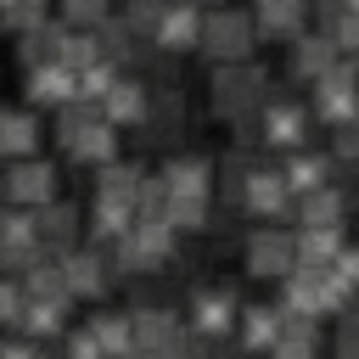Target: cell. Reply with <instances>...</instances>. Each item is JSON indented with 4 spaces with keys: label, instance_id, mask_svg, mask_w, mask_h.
Instances as JSON below:
<instances>
[{
    "label": "cell",
    "instance_id": "1",
    "mask_svg": "<svg viewBox=\"0 0 359 359\" xmlns=\"http://www.w3.org/2000/svg\"><path fill=\"white\" fill-rule=\"evenodd\" d=\"M252 45H258L252 11H224V6H219V11H202V39H196L202 56H213V62L224 67V62H247Z\"/></svg>",
    "mask_w": 359,
    "mask_h": 359
},
{
    "label": "cell",
    "instance_id": "2",
    "mask_svg": "<svg viewBox=\"0 0 359 359\" xmlns=\"http://www.w3.org/2000/svg\"><path fill=\"white\" fill-rule=\"evenodd\" d=\"M264 101H269V79H264L258 67L224 62V67L213 73V112H219V118L241 123L247 112H264Z\"/></svg>",
    "mask_w": 359,
    "mask_h": 359
},
{
    "label": "cell",
    "instance_id": "3",
    "mask_svg": "<svg viewBox=\"0 0 359 359\" xmlns=\"http://www.w3.org/2000/svg\"><path fill=\"white\" fill-rule=\"evenodd\" d=\"M129 320H135V353L140 359H174L180 342H185V331H191L180 320V309H163V303L129 309Z\"/></svg>",
    "mask_w": 359,
    "mask_h": 359
},
{
    "label": "cell",
    "instance_id": "4",
    "mask_svg": "<svg viewBox=\"0 0 359 359\" xmlns=\"http://www.w3.org/2000/svg\"><path fill=\"white\" fill-rule=\"evenodd\" d=\"M56 191H62V174H56V163H45L39 151H34V157H17V163L6 168V202H11V208L39 213L45 202H56Z\"/></svg>",
    "mask_w": 359,
    "mask_h": 359
},
{
    "label": "cell",
    "instance_id": "5",
    "mask_svg": "<svg viewBox=\"0 0 359 359\" xmlns=\"http://www.w3.org/2000/svg\"><path fill=\"white\" fill-rule=\"evenodd\" d=\"M297 269V230H280V224H258L247 236V275L258 280H286Z\"/></svg>",
    "mask_w": 359,
    "mask_h": 359
},
{
    "label": "cell",
    "instance_id": "6",
    "mask_svg": "<svg viewBox=\"0 0 359 359\" xmlns=\"http://www.w3.org/2000/svg\"><path fill=\"white\" fill-rule=\"evenodd\" d=\"M236 314H241V297L230 286H202L185 303V325L196 337H236Z\"/></svg>",
    "mask_w": 359,
    "mask_h": 359
},
{
    "label": "cell",
    "instance_id": "7",
    "mask_svg": "<svg viewBox=\"0 0 359 359\" xmlns=\"http://www.w3.org/2000/svg\"><path fill=\"white\" fill-rule=\"evenodd\" d=\"M353 112H359V73H348L337 62L325 79H314V118L331 123V129H342Z\"/></svg>",
    "mask_w": 359,
    "mask_h": 359
},
{
    "label": "cell",
    "instance_id": "8",
    "mask_svg": "<svg viewBox=\"0 0 359 359\" xmlns=\"http://www.w3.org/2000/svg\"><path fill=\"white\" fill-rule=\"evenodd\" d=\"M62 275H67V292L73 297H101L112 286V252L79 241L73 252H62Z\"/></svg>",
    "mask_w": 359,
    "mask_h": 359
},
{
    "label": "cell",
    "instance_id": "9",
    "mask_svg": "<svg viewBox=\"0 0 359 359\" xmlns=\"http://www.w3.org/2000/svg\"><path fill=\"white\" fill-rule=\"evenodd\" d=\"M241 208L269 224V219H280V213H297V191L286 185L280 168H258V174L247 180V191H241Z\"/></svg>",
    "mask_w": 359,
    "mask_h": 359
},
{
    "label": "cell",
    "instance_id": "10",
    "mask_svg": "<svg viewBox=\"0 0 359 359\" xmlns=\"http://www.w3.org/2000/svg\"><path fill=\"white\" fill-rule=\"evenodd\" d=\"M280 325H286V309H280V303H241V314H236V342L264 359V353L280 342Z\"/></svg>",
    "mask_w": 359,
    "mask_h": 359
},
{
    "label": "cell",
    "instance_id": "11",
    "mask_svg": "<svg viewBox=\"0 0 359 359\" xmlns=\"http://www.w3.org/2000/svg\"><path fill=\"white\" fill-rule=\"evenodd\" d=\"M62 151H67L73 163L107 168V163L118 157V123H107V118H90V123H79L73 135H62Z\"/></svg>",
    "mask_w": 359,
    "mask_h": 359
},
{
    "label": "cell",
    "instance_id": "12",
    "mask_svg": "<svg viewBox=\"0 0 359 359\" xmlns=\"http://www.w3.org/2000/svg\"><path fill=\"white\" fill-rule=\"evenodd\" d=\"M79 224H84V213L73 208V202H45L39 213H34V236H39V247L45 252H73L84 236H79Z\"/></svg>",
    "mask_w": 359,
    "mask_h": 359
},
{
    "label": "cell",
    "instance_id": "13",
    "mask_svg": "<svg viewBox=\"0 0 359 359\" xmlns=\"http://www.w3.org/2000/svg\"><path fill=\"white\" fill-rule=\"evenodd\" d=\"M196 39H202V11L191 0L163 6V17L151 22V45L157 50H196Z\"/></svg>",
    "mask_w": 359,
    "mask_h": 359
},
{
    "label": "cell",
    "instance_id": "14",
    "mask_svg": "<svg viewBox=\"0 0 359 359\" xmlns=\"http://www.w3.org/2000/svg\"><path fill=\"white\" fill-rule=\"evenodd\" d=\"M28 101H34V107H50V112H62L67 101H79V73H73L67 62L28 67Z\"/></svg>",
    "mask_w": 359,
    "mask_h": 359
},
{
    "label": "cell",
    "instance_id": "15",
    "mask_svg": "<svg viewBox=\"0 0 359 359\" xmlns=\"http://www.w3.org/2000/svg\"><path fill=\"white\" fill-rule=\"evenodd\" d=\"M163 196L168 202H208L213 196V168L202 157H174L163 168Z\"/></svg>",
    "mask_w": 359,
    "mask_h": 359
},
{
    "label": "cell",
    "instance_id": "16",
    "mask_svg": "<svg viewBox=\"0 0 359 359\" xmlns=\"http://www.w3.org/2000/svg\"><path fill=\"white\" fill-rule=\"evenodd\" d=\"M264 146H286V151H297L303 146V135H309V112L303 107H292V101H264Z\"/></svg>",
    "mask_w": 359,
    "mask_h": 359
},
{
    "label": "cell",
    "instance_id": "17",
    "mask_svg": "<svg viewBox=\"0 0 359 359\" xmlns=\"http://www.w3.org/2000/svg\"><path fill=\"white\" fill-rule=\"evenodd\" d=\"M337 39L331 34H297L292 39V73L303 79V84H314V79H325L331 67H337Z\"/></svg>",
    "mask_w": 359,
    "mask_h": 359
},
{
    "label": "cell",
    "instance_id": "18",
    "mask_svg": "<svg viewBox=\"0 0 359 359\" xmlns=\"http://www.w3.org/2000/svg\"><path fill=\"white\" fill-rule=\"evenodd\" d=\"M146 112H151V95H146L140 79H112V90L101 95L107 123H146Z\"/></svg>",
    "mask_w": 359,
    "mask_h": 359
},
{
    "label": "cell",
    "instance_id": "19",
    "mask_svg": "<svg viewBox=\"0 0 359 359\" xmlns=\"http://www.w3.org/2000/svg\"><path fill=\"white\" fill-rule=\"evenodd\" d=\"M348 247L342 224H297V269H325Z\"/></svg>",
    "mask_w": 359,
    "mask_h": 359
},
{
    "label": "cell",
    "instance_id": "20",
    "mask_svg": "<svg viewBox=\"0 0 359 359\" xmlns=\"http://www.w3.org/2000/svg\"><path fill=\"white\" fill-rule=\"evenodd\" d=\"M39 151V118L28 107H0V157H34Z\"/></svg>",
    "mask_w": 359,
    "mask_h": 359
},
{
    "label": "cell",
    "instance_id": "21",
    "mask_svg": "<svg viewBox=\"0 0 359 359\" xmlns=\"http://www.w3.org/2000/svg\"><path fill=\"white\" fill-rule=\"evenodd\" d=\"M252 22L269 39H297L303 22H309V0H258L252 6Z\"/></svg>",
    "mask_w": 359,
    "mask_h": 359
},
{
    "label": "cell",
    "instance_id": "22",
    "mask_svg": "<svg viewBox=\"0 0 359 359\" xmlns=\"http://www.w3.org/2000/svg\"><path fill=\"white\" fill-rule=\"evenodd\" d=\"M280 174H286V185H292L297 196H309V191H320V185H337V163H331V157H320V151H303V146L286 157V168H280Z\"/></svg>",
    "mask_w": 359,
    "mask_h": 359
},
{
    "label": "cell",
    "instance_id": "23",
    "mask_svg": "<svg viewBox=\"0 0 359 359\" xmlns=\"http://www.w3.org/2000/svg\"><path fill=\"white\" fill-rule=\"evenodd\" d=\"M17 331H22V337H34V342H62V331H67V303L28 297V303H22V320H17Z\"/></svg>",
    "mask_w": 359,
    "mask_h": 359
},
{
    "label": "cell",
    "instance_id": "24",
    "mask_svg": "<svg viewBox=\"0 0 359 359\" xmlns=\"http://www.w3.org/2000/svg\"><path fill=\"white\" fill-rule=\"evenodd\" d=\"M84 325L95 331V342L107 348V359H123V353H135V320H129V314H118V309H101V314H90Z\"/></svg>",
    "mask_w": 359,
    "mask_h": 359
},
{
    "label": "cell",
    "instance_id": "25",
    "mask_svg": "<svg viewBox=\"0 0 359 359\" xmlns=\"http://www.w3.org/2000/svg\"><path fill=\"white\" fill-rule=\"evenodd\" d=\"M297 224H342V191L320 185V191L297 196Z\"/></svg>",
    "mask_w": 359,
    "mask_h": 359
},
{
    "label": "cell",
    "instance_id": "26",
    "mask_svg": "<svg viewBox=\"0 0 359 359\" xmlns=\"http://www.w3.org/2000/svg\"><path fill=\"white\" fill-rule=\"evenodd\" d=\"M107 17H112V0H62V22L67 28H90L95 34Z\"/></svg>",
    "mask_w": 359,
    "mask_h": 359
},
{
    "label": "cell",
    "instance_id": "27",
    "mask_svg": "<svg viewBox=\"0 0 359 359\" xmlns=\"http://www.w3.org/2000/svg\"><path fill=\"white\" fill-rule=\"evenodd\" d=\"M45 22V0H11L6 11H0V28L6 34H34Z\"/></svg>",
    "mask_w": 359,
    "mask_h": 359
},
{
    "label": "cell",
    "instance_id": "28",
    "mask_svg": "<svg viewBox=\"0 0 359 359\" xmlns=\"http://www.w3.org/2000/svg\"><path fill=\"white\" fill-rule=\"evenodd\" d=\"M22 303H28L22 280H17V275H0V331H17V320H22Z\"/></svg>",
    "mask_w": 359,
    "mask_h": 359
},
{
    "label": "cell",
    "instance_id": "29",
    "mask_svg": "<svg viewBox=\"0 0 359 359\" xmlns=\"http://www.w3.org/2000/svg\"><path fill=\"white\" fill-rule=\"evenodd\" d=\"M62 359H107V348L95 342L90 325H73V331H62Z\"/></svg>",
    "mask_w": 359,
    "mask_h": 359
},
{
    "label": "cell",
    "instance_id": "30",
    "mask_svg": "<svg viewBox=\"0 0 359 359\" xmlns=\"http://www.w3.org/2000/svg\"><path fill=\"white\" fill-rule=\"evenodd\" d=\"M331 359H359V320L342 314L337 320V337H331Z\"/></svg>",
    "mask_w": 359,
    "mask_h": 359
},
{
    "label": "cell",
    "instance_id": "31",
    "mask_svg": "<svg viewBox=\"0 0 359 359\" xmlns=\"http://www.w3.org/2000/svg\"><path fill=\"white\" fill-rule=\"evenodd\" d=\"M0 359H50V353H45V342L11 331V337H0Z\"/></svg>",
    "mask_w": 359,
    "mask_h": 359
},
{
    "label": "cell",
    "instance_id": "32",
    "mask_svg": "<svg viewBox=\"0 0 359 359\" xmlns=\"http://www.w3.org/2000/svg\"><path fill=\"white\" fill-rule=\"evenodd\" d=\"M0 196H6V168H0Z\"/></svg>",
    "mask_w": 359,
    "mask_h": 359
},
{
    "label": "cell",
    "instance_id": "33",
    "mask_svg": "<svg viewBox=\"0 0 359 359\" xmlns=\"http://www.w3.org/2000/svg\"><path fill=\"white\" fill-rule=\"evenodd\" d=\"M348 314H353V320H359V303H353V309H348Z\"/></svg>",
    "mask_w": 359,
    "mask_h": 359
},
{
    "label": "cell",
    "instance_id": "34",
    "mask_svg": "<svg viewBox=\"0 0 359 359\" xmlns=\"http://www.w3.org/2000/svg\"><path fill=\"white\" fill-rule=\"evenodd\" d=\"M6 6H11V0H0V11H6Z\"/></svg>",
    "mask_w": 359,
    "mask_h": 359
}]
</instances>
